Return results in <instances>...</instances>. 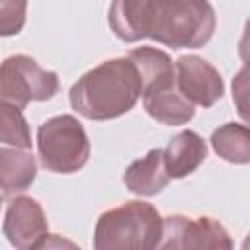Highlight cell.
Returning <instances> with one entry per match:
<instances>
[{
    "label": "cell",
    "instance_id": "15",
    "mask_svg": "<svg viewBox=\"0 0 250 250\" xmlns=\"http://www.w3.org/2000/svg\"><path fill=\"white\" fill-rule=\"evenodd\" d=\"M213 150L227 162L248 164L250 162V133L242 123H225L211 135Z\"/></svg>",
    "mask_w": 250,
    "mask_h": 250
},
{
    "label": "cell",
    "instance_id": "5",
    "mask_svg": "<svg viewBox=\"0 0 250 250\" xmlns=\"http://www.w3.org/2000/svg\"><path fill=\"white\" fill-rule=\"evenodd\" d=\"M57 92V72L41 68L27 55H12L0 64V102L25 109L29 102L51 100Z\"/></svg>",
    "mask_w": 250,
    "mask_h": 250
},
{
    "label": "cell",
    "instance_id": "6",
    "mask_svg": "<svg viewBox=\"0 0 250 250\" xmlns=\"http://www.w3.org/2000/svg\"><path fill=\"white\" fill-rule=\"evenodd\" d=\"M227 229L213 217H162V236L158 248H232Z\"/></svg>",
    "mask_w": 250,
    "mask_h": 250
},
{
    "label": "cell",
    "instance_id": "9",
    "mask_svg": "<svg viewBox=\"0 0 250 250\" xmlns=\"http://www.w3.org/2000/svg\"><path fill=\"white\" fill-rule=\"evenodd\" d=\"M207 156L205 141L191 129L174 135L162 150L164 168L170 178H186L193 174Z\"/></svg>",
    "mask_w": 250,
    "mask_h": 250
},
{
    "label": "cell",
    "instance_id": "18",
    "mask_svg": "<svg viewBox=\"0 0 250 250\" xmlns=\"http://www.w3.org/2000/svg\"><path fill=\"white\" fill-rule=\"evenodd\" d=\"M0 205H2V199H0Z\"/></svg>",
    "mask_w": 250,
    "mask_h": 250
},
{
    "label": "cell",
    "instance_id": "2",
    "mask_svg": "<svg viewBox=\"0 0 250 250\" xmlns=\"http://www.w3.org/2000/svg\"><path fill=\"white\" fill-rule=\"evenodd\" d=\"M217 16L209 0H150L146 37L172 49H199L215 33Z\"/></svg>",
    "mask_w": 250,
    "mask_h": 250
},
{
    "label": "cell",
    "instance_id": "17",
    "mask_svg": "<svg viewBox=\"0 0 250 250\" xmlns=\"http://www.w3.org/2000/svg\"><path fill=\"white\" fill-rule=\"evenodd\" d=\"M27 0H0V37L18 35L25 25Z\"/></svg>",
    "mask_w": 250,
    "mask_h": 250
},
{
    "label": "cell",
    "instance_id": "13",
    "mask_svg": "<svg viewBox=\"0 0 250 250\" xmlns=\"http://www.w3.org/2000/svg\"><path fill=\"white\" fill-rule=\"evenodd\" d=\"M127 57L137 66V72L143 84V94L160 90L176 82V68L168 53L154 49V47H139V49L129 51Z\"/></svg>",
    "mask_w": 250,
    "mask_h": 250
},
{
    "label": "cell",
    "instance_id": "11",
    "mask_svg": "<svg viewBox=\"0 0 250 250\" xmlns=\"http://www.w3.org/2000/svg\"><path fill=\"white\" fill-rule=\"evenodd\" d=\"M143 105L152 119L164 125H184L195 115V105L188 98H184L176 82L160 90L145 92Z\"/></svg>",
    "mask_w": 250,
    "mask_h": 250
},
{
    "label": "cell",
    "instance_id": "14",
    "mask_svg": "<svg viewBox=\"0 0 250 250\" xmlns=\"http://www.w3.org/2000/svg\"><path fill=\"white\" fill-rule=\"evenodd\" d=\"M150 0H111L107 21L115 37L135 43L146 37V14Z\"/></svg>",
    "mask_w": 250,
    "mask_h": 250
},
{
    "label": "cell",
    "instance_id": "12",
    "mask_svg": "<svg viewBox=\"0 0 250 250\" xmlns=\"http://www.w3.org/2000/svg\"><path fill=\"white\" fill-rule=\"evenodd\" d=\"M37 176V162L25 148L0 146V193L14 197L25 191Z\"/></svg>",
    "mask_w": 250,
    "mask_h": 250
},
{
    "label": "cell",
    "instance_id": "8",
    "mask_svg": "<svg viewBox=\"0 0 250 250\" xmlns=\"http://www.w3.org/2000/svg\"><path fill=\"white\" fill-rule=\"evenodd\" d=\"M178 90L193 105L211 107L225 94V84L219 70L197 55H182L176 64Z\"/></svg>",
    "mask_w": 250,
    "mask_h": 250
},
{
    "label": "cell",
    "instance_id": "4",
    "mask_svg": "<svg viewBox=\"0 0 250 250\" xmlns=\"http://www.w3.org/2000/svg\"><path fill=\"white\" fill-rule=\"evenodd\" d=\"M37 152L45 170L74 174L90 158V141L74 115H55L37 129Z\"/></svg>",
    "mask_w": 250,
    "mask_h": 250
},
{
    "label": "cell",
    "instance_id": "10",
    "mask_svg": "<svg viewBox=\"0 0 250 250\" xmlns=\"http://www.w3.org/2000/svg\"><path fill=\"white\" fill-rule=\"evenodd\" d=\"M123 182L125 188L135 195L150 197L160 193L170 182V176L164 168L162 148H152L143 158L133 160L123 174Z\"/></svg>",
    "mask_w": 250,
    "mask_h": 250
},
{
    "label": "cell",
    "instance_id": "16",
    "mask_svg": "<svg viewBox=\"0 0 250 250\" xmlns=\"http://www.w3.org/2000/svg\"><path fill=\"white\" fill-rule=\"evenodd\" d=\"M0 143L25 150L31 148V131L23 117V109L8 102H0Z\"/></svg>",
    "mask_w": 250,
    "mask_h": 250
},
{
    "label": "cell",
    "instance_id": "7",
    "mask_svg": "<svg viewBox=\"0 0 250 250\" xmlns=\"http://www.w3.org/2000/svg\"><path fill=\"white\" fill-rule=\"evenodd\" d=\"M2 230L14 248L33 250L45 246L49 238V223L41 203L27 195L12 199L6 209Z\"/></svg>",
    "mask_w": 250,
    "mask_h": 250
},
{
    "label": "cell",
    "instance_id": "1",
    "mask_svg": "<svg viewBox=\"0 0 250 250\" xmlns=\"http://www.w3.org/2000/svg\"><path fill=\"white\" fill-rule=\"evenodd\" d=\"M143 94L141 76L129 57L104 61L70 88L72 109L90 121H107L131 111Z\"/></svg>",
    "mask_w": 250,
    "mask_h": 250
},
{
    "label": "cell",
    "instance_id": "3",
    "mask_svg": "<svg viewBox=\"0 0 250 250\" xmlns=\"http://www.w3.org/2000/svg\"><path fill=\"white\" fill-rule=\"evenodd\" d=\"M162 236V217L146 201H125L98 217L94 229L96 250H152Z\"/></svg>",
    "mask_w": 250,
    "mask_h": 250
}]
</instances>
